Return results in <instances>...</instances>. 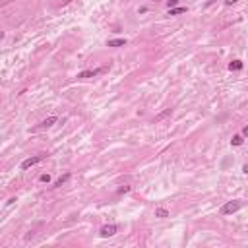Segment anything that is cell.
<instances>
[{"label": "cell", "instance_id": "cell-1", "mask_svg": "<svg viewBox=\"0 0 248 248\" xmlns=\"http://www.w3.org/2000/svg\"><path fill=\"white\" fill-rule=\"evenodd\" d=\"M240 200H233V202H227L223 207H221V213L223 215H229V213H234V211H239L240 209Z\"/></svg>", "mask_w": 248, "mask_h": 248}, {"label": "cell", "instance_id": "cell-2", "mask_svg": "<svg viewBox=\"0 0 248 248\" xmlns=\"http://www.w3.org/2000/svg\"><path fill=\"white\" fill-rule=\"evenodd\" d=\"M39 161H43V155H35V157H29V159H25L24 163H21V171H27L29 167L37 165Z\"/></svg>", "mask_w": 248, "mask_h": 248}, {"label": "cell", "instance_id": "cell-3", "mask_svg": "<svg viewBox=\"0 0 248 248\" xmlns=\"http://www.w3.org/2000/svg\"><path fill=\"white\" fill-rule=\"evenodd\" d=\"M107 68H101V70H85V72H81V74H78V78L80 80H87V78H95L97 74H101V72H105Z\"/></svg>", "mask_w": 248, "mask_h": 248}, {"label": "cell", "instance_id": "cell-4", "mask_svg": "<svg viewBox=\"0 0 248 248\" xmlns=\"http://www.w3.org/2000/svg\"><path fill=\"white\" fill-rule=\"evenodd\" d=\"M116 233V225H105V227H101V237H112V234Z\"/></svg>", "mask_w": 248, "mask_h": 248}, {"label": "cell", "instance_id": "cell-5", "mask_svg": "<svg viewBox=\"0 0 248 248\" xmlns=\"http://www.w3.org/2000/svg\"><path fill=\"white\" fill-rule=\"evenodd\" d=\"M126 45V39H111L109 41V47H124Z\"/></svg>", "mask_w": 248, "mask_h": 248}, {"label": "cell", "instance_id": "cell-6", "mask_svg": "<svg viewBox=\"0 0 248 248\" xmlns=\"http://www.w3.org/2000/svg\"><path fill=\"white\" fill-rule=\"evenodd\" d=\"M56 120H58L56 116H49V118H45V120H43V124H41V126H43V128H49V126H52V124H54Z\"/></svg>", "mask_w": 248, "mask_h": 248}, {"label": "cell", "instance_id": "cell-7", "mask_svg": "<svg viewBox=\"0 0 248 248\" xmlns=\"http://www.w3.org/2000/svg\"><path fill=\"white\" fill-rule=\"evenodd\" d=\"M229 70H234V72H237V70H242V62H240V60H233L229 64Z\"/></svg>", "mask_w": 248, "mask_h": 248}, {"label": "cell", "instance_id": "cell-8", "mask_svg": "<svg viewBox=\"0 0 248 248\" xmlns=\"http://www.w3.org/2000/svg\"><path fill=\"white\" fill-rule=\"evenodd\" d=\"M155 215H157V217H161V219H165V217H169V211L165 209V207H159V209L155 211Z\"/></svg>", "mask_w": 248, "mask_h": 248}, {"label": "cell", "instance_id": "cell-9", "mask_svg": "<svg viewBox=\"0 0 248 248\" xmlns=\"http://www.w3.org/2000/svg\"><path fill=\"white\" fill-rule=\"evenodd\" d=\"M184 12H186V8H182V6H180V8H171V12H169V14H171V16H178V14H184Z\"/></svg>", "mask_w": 248, "mask_h": 248}, {"label": "cell", "instance_id": "cell-10", "mask_svg": "<svg viewBox=\"0 0 248 248\" xmlns=\"http://www.w3.org/2000/svg\"><path fill=\"white\" fill-rule=\"evenodd\" d=\"M68 178H70V173H66L64 177H60V178H58V180H56V184H54V186H62V184H64L66 180H68Z\"/></svg>", "mask_w": 248, "mask_h": 248}, {"label": "cell", "instance_id": "cell-11", "mask_svg": "<svg viewBox=\"0 0 248 248\" xmlns=\"http://www.w3.org/2000/svg\"><path fill=\"white\" fill-rule=\"evenodd\" d=\"M242 138H244V136H234L233 140H231V144H233V145H242V142H244Z\"/></svg>", "mask_w": 248, "mask_h": 248}, {"label": "cell", "instance_id": "cell-12", "mask_svg": "<svg viewBox=\"0 0 248 248\" xmlns=\"http://www.w3.org/2000/svg\"><path fill=\"white\" fill-rule=\"evenodd\" d=\"M167 4H169V8H177L178 0H167Z\"/></svg>", "mask_w": 248, "mask_h": 248}, {"label": "cell", "instance_id": "cell-13", "mask_svg": "<svg viewBox=\"0 0 248 248\" xmlns=\"http://www.w3.org/2000/svg\"><path fill=\"white\" fill-rule=\"evenodd\" d=\"M41 182H51V177L49 174H41Z\"/></svg>", "mask_w": 248, "mask_h": 248}, {"label": "cell", "instance_id": "cell-14", "mask_svg": "<svg viewBox=\"0 0 248 248\" xmlns=\"http://www.w3.org/2000/svg\"><path fill=\"white\" fill-rule=\"evenodd\" d=\"M234 2H239V0H225V4H227V6H231V4H234Z\"/></svg>", "mask_w": 248, "mask_h": 248}, {"label": "cell", "instance_id": "cell-15", "mask_svg": "<svg viewBox=\"0 0 248 248\" xmlns=\"http://www.w3.org/2000/svg\"><path fill=\"white\" fill-rule=\"evenodd\" d=\"M2 37H4V33H2V31H0V39H2Z\"/></svg>", "mask_w": 248, "mask_h": 248}]
</instances>
